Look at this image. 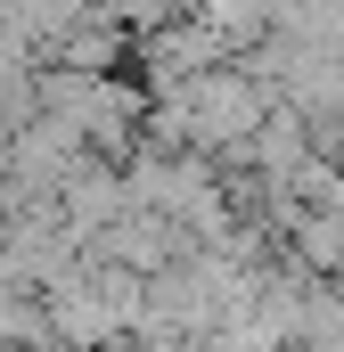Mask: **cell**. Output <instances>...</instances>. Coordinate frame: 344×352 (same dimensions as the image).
Listing matches in <instances>:
<instances>
[{
    "mask_svg": "<svg viewBox=\"0 0 344 352\" xmlns=\"http://www.w3.org/2000/svg\"><path fill=\"white\" fill-rule=\"evenodd\" d=\"M287 238H295L303 270H336L344 278V213H303V221H287Z\"/></svg>",
    "mask_w": 344,
    "mask_h": 352,
    "instance_id": "1",
    "label": "cell"
},
{
    "mask_svg": "<svg viewBox=\"0 0 344 352\" xmlns=\"http://www.w3.org/2000/svg\"><path fill=\"white\" fill-rule=\"evenodd\" d=\"M0 156H8V123H0Z\"/></svg>",
    "mask_w": 344,
    "mask_h": 352,
    "instance_id": "2",
    "label": "cell"
}]
</instances>
